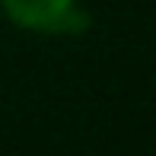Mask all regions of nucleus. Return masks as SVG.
<instances>
[{"label":"nucleus","mask_w":156,"mask_h":156,"mask_svg":"<svg viewBox=\"0 0 156 156\" xmlns=\"http://www.w3.org/2000/svg\"><path fill=\"white\" fill-rule=\"evenodd\" d=\"M10 26L41 38H76L93 29V13L83 0H0Z\"/></svg>","instance_id":"f257e3e1"}]
</instances>
